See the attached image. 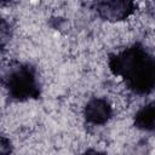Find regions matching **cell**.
<instances>
[{"mask_svg":"<svg viewBox=\"0 0 155 155\" xmlns=\"http://www.w3.org/2000/svg\"><path fill=\"white\" fill-rule=\"evenodd\" d=\"M108 64L133 93L147 96L155 91V56L143 45L133 44L110 54Z\"/></svg>","mask_w":155,"mask_h":155,"instance_id":"1","label":"cell"},{"mask_svg":"<svg viewBox=\"0 0 155 155\" xmlns=\"http://www.w3.org/2000/svg\"><path fill=\"white\" fill-rule=\"evenodd\" d=\"M8 96L18 102L36 99L40 97L41 87L36 69L27 63L11 65L4 78Z\"/></svg>","mask_w":155,"mask_h":155,"instance_id":"2","label":"cell"},{"mask_svg":"<svg viewBox=\"0 0 155 155\" xmlns=\"http://www.w3.org/2000/svg\"><path fill=\"white\" fill-rule=\"evenodd\" d=\"M97 15L108 22H120L128 18L136 8V4L128 0H103L93 2Z\"/></svg>","mask_w":155,"mask_h":155,"instance_id":"3","label":"cell"},{"mask_svg":"<svg viewBox=\"0 0 155 155\" xmlns=\"http://www.w3.org/2000/svg\"><path fill=\"white\" fill-rule=\"evenodd\" d=\"M113 115V108L105 98H91L84 108V117L87 124L102 126L107 124Z\"/></svg>","mask_w":155,"mask_h":155,"instance_id":"4","label":"cell"},{"mask_svg":"<svg viewBox=\"0 0 155 155\" xmlns=\"http://www.w3.org/2000/svg\"><path fill=\"white\" fill-rule=\"evenodd\" d=\"M133 124L143 132L155 133V102L142 105L133 116Z\"/></svg>","mask_w":155,"mask_h":155,"instance_id":"5","label":"cell"},{"mask_svg":"<svg viewBox=\"0 0 155 155\" xmlns=\"http://www.w3.org/2000/svg\"><path fill=\"white\" fill-rule=\"evenodd\" d=\"M11 154V143L7 138L1 137L0 143V155H10Z\"/></svg>","mask_w":155,"mask_h":155,"instance_id":"6","label":"cell"},{"mask_svg":"<svg viewBox=\"0 0 155 155\" xmlns=\"http://www.w3.org/2000/svg\"><path fill=\"white\" fill-rule=\"evenodd\" d=\"M82 155H108V154H107V153H104V151L96 150V149H88V150H86Z\"/></svg>","mask_w":155,"mask_h":155,"instance_id":"7","label":"cell"},{"mask_svg":"<svg viewBox=\"0 0 155 155\" xmlns=\"http://www.w3.org/2000/svg\"><path fill=\"white\" fill-rule=\"evenodd\" d=\"M148 10H149L150 15L155 18V2H150V4H149V8H148Z\"/></svg>","mask_w":155,"mask_h":155,"instance_id":"8","label":"cell"}]
</instances>
